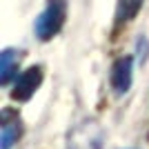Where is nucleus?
<instances>
[{
	"mask_svg": "<svg viewBox=\"0 0 149 149\" xmlns=\"http://www.w3.org/2000/svg\"><path fill=\"white\" fill-rule=\"evenodd\" d=\"M20 51H13V49H5L2 51V56H0V82L2 85H9L11 82V78L16 76V71H18V56Z\"/></svg>",
	"mask_w": 149,
	"mask_h": 149,
	"instance_id": "423d86ee",
	"label": "nucleus"
},
{
	"mask_svg": "<svg viewBox=\"0 0 149 149\" xmlns=\"http://www.w3.org/2000/svg\"><path fill=\"white\" fill-rule=\"evenodd\" d=\"M131 78H134V58L131 56H123L113 62L111 67V87L113 91L123 96L129 91L131 87Z\"/></svg>",
	"mask_w": 149,
	"mask_h": 149,
	"instance_id": "20e7f679",
	"label": "nucleus"
},
{
	"mask_svg": "<svg viewBox=\"0 0 149 149\" xmlns=\"http://www.w3.org/2000/svg\"><path fill=\"white\" fill-rule=\"evenodd\" d=\"M105 131L96 120H82L69 131L67 149H102Z\"/></svg>",
	"mask_w": 149,
	"mask_h": 149,
	"instance_id": "f03ea898",
	"label": "nucleus"
},
{
	"mask_svg": "<svg viewBox=\"0 0 149 149\" xmlns=\"http://www.w3.org/2000/svg\"><path fill=\"white\" fill-rule=\"evenodd\" d=\"M40 82H42V69L29 67L27 71L16 76V82H13V89H11V98L13 100H29L36 93V89L40 87Z\"/></svg>",
	"mask_w": 149,
	"mask_h": 149,
	"instance_id": "7ed1b4c3",
	"label": "nucleus"
},
{
	"mask_svg": "<svg viewBox=\"0 0 149 149\" xmlns=\"http://www.w3.org/2000/svg\"><path fill=\"white\" fill-rule=\"evenodd\" d=\"M67 18V2L65 0H47V7L36 20V36L40 40H51L65 25Z\"/></svg>",
	"mask_w": 149,
	"mask_h": 149,
	"instance_id": "f257e3e1",
	"label": "nucleus"
},
{
	"mask_svg": "<svg viewBox=\"0 0 149 149\" xmlns=\"http://www.w3.org/2000/svg\"><path fill=\"white\" fill-rule=\"evenodd\" d=\"M20 131H22V127H20L18 113H13V111H5L2 113V138H0L2 149H11L13 145L18 143Z\"/></svg>",
	"mask_w": 149,
	"mask_h": 149,
	"instance_id": "39448f33",
	"label": "nucleus"
},
{
	"mask_svg": "<svg viewBox=\"0 0 149 149\" xmlns=\"http://www.w3.org/2000/svg\"><path fill=\"white\" fill-rule=\"evenodd\" d=\"M145 0H118V7H116V18L118 22H129V20L136 18V13L140 11Z\"/></svg>",
	"mask_w": 149,
	"mask_h": 149,
	"instance_id": "0eeeda50",
	"label": "nucleus"
}]
</instances>
